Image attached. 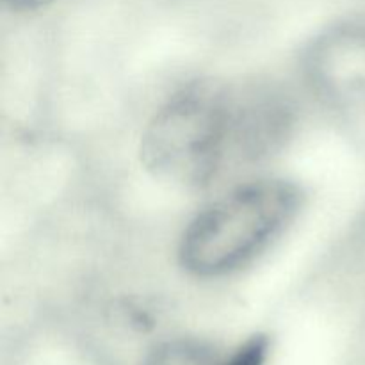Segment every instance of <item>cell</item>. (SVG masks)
Instances as JSON below:
<instances>
[{
    "label": "cell",
    "instance_id": "6da1fadb",
    "mask_svg": "<svg viewBox=\"0 0 365 365\" xmlns=\"http://www.w3.org/2000/svg\"><path fill=\"white\" fill-rule=\"evenodd\" d=\"M292 107L260 84L198 81L159 107L141 139L146 170L203 189L277 153L291 135Z\"/></svg>",
    "mask_w": 365,
    "mask_h": 365
},
{
    "label": "cell",
    "instance_id": "7a4b0ae2",
    "mask_svg": "<svg viewBox=\"0 0 365 365\" xmlns=\"http://www.w3.org/2000/svg\"><path fill=\"white\" fill-rule=\"evenodd\" d=\"M302 189L282 178L234 187L192 217L178 259L198 278H220L248 266L277 241L302 209Z\"/></svg>",
    "mask_w": 365,
    "mask_h": 365
},
{
    "label": "cell",
    "instance_id": "3957f363",
    "mask_svg": "<svg viewBox=\"0 0 365 365\" xmlns=\"http://www.w3.org/2000/svg\"><path fill=\"white\" fill-rule=\"evenodd\" d=\"M316 46L310 71L317 84L337 100L365 102V25L334 29Z\"/></svg>",
    "mask_w": 365,
    "mask_h": 365
},
{
    "label": "cell",
    "instance_id": "277c9868",
    "mask_svg": "<svg viewBox=\"0 0 365 365\" xmlns=\"http://www.w3.org/2000/svg\"><path fill=\"white\" fill-rule=\"evenodd\" d=\"M212 351L195 341H175L164 344L150 356L146 365H210Z\"/></svg>",
    "mask_w": 365,
    "mask_h": 365
},
{
    "label": "cell",
    "instance_id": "5b68a950",
    "mask_svg": "<svg viewBox=\"0 0 365 365\" xmlns=\"http://www.w3.org/2000/svg\"><path fill=\"white\" fill-rule=\"evenodd\" d=\"M269 353V341L264 335H255L239 346L230 359L220 365H264Z\"/></svg>",
    "mask_w": 365,
    "mask_h": 365
},
{
    "label": "cell",
    "instance_id": "8992f818",
    "mask_svg": "<svg viewBox=\"0 0 365 365\" xmlns=\"http://www.w3.org/2000/svg\"><path fill=\"white\" fill-rule=\"evenodd\" d=\"M2 2L14 11H32L48 6L53 0H2Z\"/></svg>",
    "mask_w": 365,
    "mask_h": 365
}]
</instances>
